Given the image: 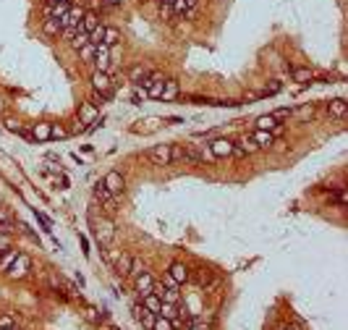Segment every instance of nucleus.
Wrapping results in <instances>:
<instances>
[{
    "mask_svg": "<svg viewBox=\"0 0 348 330\" xmlns=\"http://www.w3.org/2000/svg\"><path fill=\"white\" fill-rule=\"evenodd\" d=\"M29 270H32V257L29 254H24V252H18V257L13 260V265L8 268V278L11 280H21V278H26L29 275Z\"/></svg>",
    "mask_w": 348,
    "mask_h": 330,
    "instance_id": "f257e3e1",
    "label": "nucleus"
},
{
    "mask_svg": "<svg viewBox=\"0 0 348 330\" xmlns=\"http://www.w3.org/2000/svg\"><path fill=\"white\" fill-rule=\"evenodd\" d=\"M102 183H105V189L110 191V194H115V197H121L123 189H126V178H123L118 170H110L107 176L102 178Z\"/></svg>",
    "mask_w": 348,
    "mask_h": 330,
    "instance_id": "f03ea898",
    "label": "nucleus"
},
{
    "mask_svg": "<svg viewBox=\"0 0 348 330\" xmlns=\"http://www.w3.org/2000/svg\"><path fill=\"white\" fill-rule=\"evenodd\" d=\"M147 158H149L154 165H170V144H157V147H152V150L147 152Z\"/></svg>",
    "mask_w": 348,
    "mask_h": 330,
    "instance_id": "7ed1b4c3",
    "label": "nucleus"
},
{
    "mask_svg": "<svg viewBox=\"0 0 348 330\" xmlns=\"http://www.w3.org/2000/svg\"><path fill=\"white\" fill-rule=\"evenodd\" d=\"M92 87L95 92H102V95H110V87H113V79H110L107 71H95L92 73Z\"/></svg>",
    "mask_w": 348,
    "mask_h": 330,
    "instance_id": "20e7f679",
    "label": "nucleus"
},
{
    "mask_svg": "<svg viewBox=\"0 0 348 330\" xmlns=\"http://www.w3.org/2000/svg\"><path fill=\"white\" fill-rule=\"evenodd\" d=\"M95 233H97V241H99V244H110V241H113V236H115V228H113V223H110L107 218H102V220L97 223Z\"/></svg>",
    "mask_w": 348,
    "mask_h": 330,
    "instance_id": "39448f33",
    "label": "nucleus"
},
{
    "mask_svg": "<svg viewBox=\"0 0 348 330\" xmlns=\"http://www.w3.org/2000/svg\"><path fill=\"white\" fill-rule=\"evenodd\" d=\"M92 63H95V71H107V68H110V48H105V45H97Z\"/></svg>",
    "mask_w": 348,
    "mask_h": 330,
    "instance_id": "423d86ee",
    "label": "nucleus"
},
{
    "mask_svg": "<svg viewBox=\"0 0 348 330\" xmlns=\"http://www.w3.org/2000/svg\"><path fill=\"white\" fill-rule=\"evenodd\" d=\"M209 152H212L215 158H231L233 155V142L231 139H215V142H209Z\"/></svg>",
    "mask_w": 348,
    "mask_h": 330,
    "instance_id": "0eeeda50",
    "label": "nucleus"
},
{
    "mask_svg": "<svg viewBox=\"0 0 348 330\" xmlns=\"http://www.w3.org/2000/svg\"><path fill=\"white\" fill-rule=\"evenodd\" d=\"M95 197L102 202V207L107 210V213H113V210H115V194H110V191L105 189V183H102V181H99L97 186H95Z\"/></svg>",
    "mask_w": 348,
    "mask_h": 330,
    "instance_id": "6e6552de",
    "label": "nucleus"
},
{
    "mask_svg": "<svg viewBox=\"0 0 348 330\" xmlns=\"http://www.w3.org/2000/svg\"><path fill=\"white\" fill-rule=\"evenodd\" d=\"M251 142L259 147V150H272V144H275V136L272 131H259V128H254V136H251Z\"/></svg>",
    "mask_w": 348,
    "mask_h": 330,
    "instance_id": "1a4fd4ad",
    "label": "nucleus"
},
{
    "mask_svg": "<svg viewBox=\"0 0 348 330\" xmlns=\"http://www.w3.org/2000/svg\"><path fill=\"white\" fill-rule=\"evenodd\" d=\"M178 95H181L178 81H176V79H165V81H162V95H160V100H165V103H170V100H176Z\"/></svg>",
    "mask_w": 348,
    "mask_h": 330,
    "instance_id": "9d476101",
    "label": "nucleus"
},
{
    "mask_svg": "<svg viewBox=\"0 0 348 330\" xmlns=\"http://www.w3.org/2000/svg\"><path fill=\"white\" fill-rule=\"evenodd\" d=\"M168 275L178 283V286H183V283L189 280V268H186L183 262H173V265H170V270H168Z\"/></svg>",
    "mask_w": 348,
    "mask_h": 330,
    "instance_id": "9b49d317",
    "label": "nucleus"
},
{
    "mask_svg": "<svg viewBox=\"0 0 348 330\" xmlns=\"http://www.w3.org/2000/svg\"><path fill=\"white\" fill-rule=\"evenodd\" d=\"M327 113H330V118H338V121H343V118H346V100H343V97L330 100V103H327Z\"/></svg>",
    "mask_w": 348,
    "mask_h": 330,
    "instance_id": "f8f14e48",
    "label": "nucleus"
},
{
    "mask_svg": "<svg viewBox=\"0 0 348 330\" xmlns=\"http://www.w3.org/2000/svg\"><path fill=\"white\" fill-rule=\"evenodd\" d=\"M160 304H162V299H160L154 291H149V293H144V296H142V307H144L147 312H154V315H157V312H160Z\"/></svg>",
    "mask_w": 348,
    "mask_h": 330,
    "instance_id": "ddd939ff",
    "label": "nucleus"
},
{
    "mask_svg": "<svg viewBox=\"0 0 348 330\" xmlns=\"http://www.w3.org/2000/svg\"><path fill=\"white\" fill-rule=\"evenodd\" d=\"M50 131H52V123H34L32 126V139L50 142Z\"/></svg>",
    "mask_w": 348,
    "mask_h": 330,
    "instance_id": "4468645a",
    "label": "nucleus"
},
{
    "mask_svg": "<svg viewBox=\"0 0 348 330\" xmlns=\"http://www.w3.org/2000/svg\"><path fill=\"white\" fill-rule=\"evenodd\" d=\"M154 288V278L149 273H142V275H136V291H139V296H144V293H149Z\"/></svg>",
    "mask_w": 348,
    "mask_h": 330,
    "instance_id": "2eb2a0df",
    "label": "nucleus"
},
{
    "mask_svg": "<svg viewBox=\"0 0 348 330\" xmlns=\"http://www.w3.org/2000/svg\"><path fill=\"white\" fill-rule=\"evenodd\" d=\"M97 108L92 105V103H84L81 105V110H79V123H95L97 121Z\"/></svg>",
    "mask_w": 348,
    "mask_h": 330,
    "instance_id": "dca6fc26",
    "label": "nucleus"
},
{
    "mask_svg": "<svg viewBox=\"0 0 348 330\" xmlns=\"http://www.w3.org/2000/svg\"><path fill=\"white\" fill-rule=\"evenodd\" d=\"M293 81H298V84H311V81L317 79V73L311 71V68H293Z\"/></svg>",
    "mask_w": 348,
    "mask_h": 330,
    "instance_id": "f3484780",
    "label": "nucleus"
},
{
    "mask_svg": "<svg viewBox=\"0 0 348 330\" xmlns=\"http://www.w3.org/2000/svg\"><path fill=\"white\" fill-rule=\"evenodd\" d=\"M95 26H99V16H97L95 11H87V13H84V18H81V24H79V29L89 34L92 29H95Z\"/></svg>",
    "mask_w": 348,
    "mask_h": 330,
    "instance_id": "a211bd4d",
    "label": "nucleus"
},
{
    "mask_svg": "<svg viewBox=\"0 0 348 330\" xmlns=\"http://www.w3.org/2000/svg\"><path fill=\"white\" fill-rule=\"evenodd\" d=\"M278 123H280V121H278V118H272L270 113H267V115H259V118L254 121V126L259 128V131H272V128L278 126Z\"/></svg>",
    "mask_w": 348,
    "mask_h": 330,
    "instance_id": "6ab92c4d",
    "label": "nucleus"
},
{
    "mask_svg": "<svg viewBox=\"0 0 348 330\" xmlns=\"http://www.w3.org/2000/svg\"><path fill=\"white\" fill-rule=\"evenodd\" d=\"M176 307H178V304H168V301H162L157 315L165 317V320H170V323H176V320H178V309H176Z\"/></svg>",
    "mask_w": 348,
    "mask_h": 330,
    "instance_id": "aec40b11",
    "label": "nucleus"
},
{
    "mask_svg": "<svg viewBox=\"0 0 348 330\" xmlns=\"http://www.w3.org/2000/svg\"><path fill=\"white\" fill-rule=\"evenodd\" d=\"M131 262H134L131 257H128L126 252H121V254H118V260H115L113 265H115V270L121 273V275H128V270H131Z\"/></svg>",
    "mask_w": 348,
    "mask_h": 330,
    "instance_id": "412c9836",
    "label": "nucleus"
},
{
    "mask_svg": "<svg viewBox=\"0 0 348 330\" xmlns=\"http://www.w3.org/2000/svg\"><path fill=\"white\" fill-rule=\"evenodd\" d=\"M16 257H18V252L13 249V246H11V249H5V254L3 257H0V273H8V268H11V265H13V260H16Z\"/></svg>",
    "mask_w": 348,
    "mask_h": 330,
    "instance_id": "4be33fe9",
    "label": "nucleus"
},
{
    "mask_svg": "<svg viewBox=\"0 0 348 330\" xmlns=\"http://www.w3.org/2000/svg\"><path fill=\"white\" fill-rule=\"evenodd\" d=\"M197 3L199 0H176V3H173V13H191Z\"/></svg>",
    "mask_w": 348,
    "mask_h": 330,
    "instance_id": "5701e85b",
    "label": "nucleus"
},
{
    "mask_svg": "<svg viewBox=\"0 0 348 330\" xmlns=\"http://www.w3.org/2000/svg\"><path fill=\"white\" fill-rule=\"evenodd\" d=\"M42 32L48 34V37H58L63 29H60V24H58V18H45V24H42Z\"/></svg>",
    "mask_w": 348,
    "mask_h": 330,
    "instance_id": "b1692460",
    "label": "nucleus"
},
{
    "mask_svg": "<svg viewBox=\"0 0 348 330\" xmlns=\"http://www.w3.org/2000/svg\"><path fill=\"white\" fill-rule=\"evenodd\" d=\"M121 42V34H118V29H113V26H105V40H102V45L105 48H113V45H118Z\"/></svg>",
    "mask_w": 348,
    "mask_h": 330,
    "instance_id": "393cba45",
    "label": "nucleus"
},
{
    "mask_svg": "<svg viewBox=\"0 0 348 330\" xmlns=\"http://www.w3.org/2000/svg\"><path fill=\"white\" fill-rule=\"evenodd\" d=\"M144 76H149V71H147L144 66H134L131 71H128V79H131L134 84H139V81H142Z\"/></svg>",
    "mask_w": 348,
    "mask_h": 330,
    "instance_id": "a878e982",
    "label": "nucleus"
},
{
    "mask_svg": "<svg viewBox=\"0 0 348 330\" xmlns=\"http://www.w3.org/2000/svg\"><path fill=\"white\" fill-rule=\"evenodd\" d=\"M102 40H105V26L99 24V26H95V29L89 32V42L92 45H102Z\"/></svg>",
    "mask_w": 348,
    "mask_h": 330,
    "instance_id": "bb28decb",
    "label": "nucleus"
},
{
    "mask_svg": "<svg viewBox=\"0 0 348 330\" xmlns=\"http://www.w3.org/2000/svg\"><path fill=\"white\" fill-rule=\"evenodd\" d=\"M71 45H73V48H76V50H81V48H84V45H89V34L79 29L76 34H73V40H71Z\"/></svg>",
    "mask_w": 348,
    "mask_h": 330,
    "instance_id": "cd10ccee",
    "label": "nucleus"
},
{
    "mask_svg": "<svg viewBox=\"0 0 348 330\" xmlns=\"http://www.w3.org/2000/svg\"><path fill=\"white\" fill-rule=\"evenodd\" d=\"M95 48H97V45H84V48H81L79 50V55H81V60H84V63H92V58H95Z\"/></svg>",
    "mask_w": 348,
    "mask_h": 330,
    "instance_id": "c85d7f7f",
    "label": "nucleus"
},
{
    "mask_svg": "<svg viewBox=\"0 0 348 330\" xmlns=\"http://www.w3.org/2000/svg\"><path fill=\"white\" fill-rule=\"evenodd\" d=\"M147 126H136V131H154V128H157L160 123H162V118H147V121H144Z\"/></svg>",
    "mask_w": 348,
    "mask_h": 330,
    "instance_id": "c756f323",
    "label": "nucleus"
},
{
    "mask_svg": "<svg viewBox=\"0 0 348 330\" xmlns=\"http://www.w3.org/2000/svg\"><path fill=\"white\" fill-rule=\"evenodd\" d=\"M152 330H176V328H173L170 320H165V317H160V315H157V320H154Z\"/></svg>",
    "mask_w": 348,
    "mask_h": 330,
    "instance_id": "7c9ffc66",
    "label": "nucleus"
},
{
    "mask_svg": "<svg viewBox=\"0 0 348 330\" xmlns=\"http://www.w3.org/2000/svg\"><path fill=\"white\" fill-rule=\"evenodd\" d=\"M291 115H298V118H311L314 115V105H304L298 110H291Z\"/></svg>",
    "mask_w": 348,
    "mask_h": 330,
    "instance_id": "2f4dec72",
    "label": "nucleus"
},
{
    "mask_svg": "<svg viewBox=\"0 0 348 330\" xmlns=\"http://www.w3.org/2000/svg\"><path fill=\"white\" fill-rule=\"evenodd\" d=\"M68 136V131L63 126H58V123H52V131H50V139H66Z\"/></svg>",
    "mask_w": 348,
    "mask_h": 330,
    "instance_id": "473e14b6",
    "label": "nucleus"
},
{
    "mask_svg": "<svg viewBox=\"0 0 348 330\" xmlns=\"http://www.w3.org/2000/svg\"><path fill=\"white\" fill-rule=\"evenodd\" d=\"M183 158H186V150H183V147H170V163L183 160Z\"/></svg>",
    "mask_w": 348,
    "mask_h": 330,
    "instance_id": "72a5a7b5",
    "label": "nucleus"
},
{
    "mask_svg": "<svg viewBox=\"0 0 348 330\" xmlns=\"http://www.w3.org/2000/svg\"><path fill=\"white\" fill-rule=\"evenodd\" d=\"M11 241H13L11 233H3V231H0V254H3L5 249H11Z\"/></svg>",
    "mask_w": 348,
    "mask_h": 330,
    "instance_id": "f704fd0d",
    "label": "nucleus"
},
{
    "mask_svg": "<svg viewBox=\"0 0 348 330\" xmlns=\"http://www.w3.org/2000/svg\"><path fill=\"white\" fill-rule=\"evenodd\" d=\"M16 325V315H0V328H13Z\"/></svg>",
    "mask_w": 348,
    "mask_h": 330,
    "instance_id": "c9c22d12",
    "label": "nucleus"
},
{
    "mask_svg": "<svg viewBox=\"0 0 348 330\" xmlns=\"http://www.w3.org/2000/svg\"><path fill=\"white\" fill-rule=\"evenodd\" d=\"M142 273H147V270H144V265L134 260V262H131V270H128V275H134V278H136V275H142Z\"/></svg>",
    "mask_w": 348,
    "mask_h": 330,
    "instance_id": "e433bc0d",
    "label": "nucleus"
},
{
    "mask_svg": "<svg viewBox=\"0 0 348 330\" xmlns=\"http://www.w3.org/2000/svg\"><path fill=\"white\" fill-rule=\"evenodd\" d=\"M272 118H278V121H283V118H288L291 115V108H280V110H275V113H270Z\"/></svg>",
    "mask_w": 348,
    "mask_h": 330,
    "instance_id": "4c0bfd02",
    "label": "nucleus"
},
{
    "mask_svg": "<svg viewBox=\"0 0 348 330\" xmlns=\"http://www.w3.org/2000/svg\"><path fill=\"white\" fill-rule=\"evenodd\" d=\"M0 225H11L13 228V220H11V215H8L3 207H0Z\"/></svg>",
    "mask_w": 348,
    "mask_h": 330,
    "instance_id": "58836bf2",
    "label": "nucleus"
},
{
    "mask_svg": "<svg viewBox=\"0 0 348 330\" xmlns=\"http://www.w3.org/2000/svg\"><path fill=\"white\" fill-rule=\"evenodd\" d=\"M102 3H105V5H121L123 0H102Z\"/></svg>",
    "mask_w": 348,
    "mask_h": 330,
    "instance_id": "ea45409f",
    "label": "nucleus"
},
{
    "mask_svg": "<svg viewBox=\"0 0 348 330\" xmlns=\"http://www.w3.org/2000/svg\"><path fill=\"white\" fill-rule=\"evenodd\" d=\"M173 3H176V0H162V5H170V8H173Z\"/></svg>",
    "mask_w": 348,
    "mask_h": 330,
    "instance_id": "a19ab883",
    "label": "nucleus"
},
{
    "mask_svg": "<svg viewBox=\"0 0 348 330\" xmlns=\"http://www.w3.org/2000/svg\"><path fill=\"white\" fill-rule=\"evenodd\" d=\"M0 330H13V328H0Z\"/></svg>",
    "mask_w": 348,
    "mask_h": 330,
    "instance_id": "79ce46f5",
    "label": "nucleus"
},
{
    "mask_svg": "<svg viewBox=\"0 0 348 330\" xmlns=\"http://www.w3.org/2000/svg\"><path fill=\"white\" fill-rule=\"evenodd\" d=\"M0 113H3V103H0Z\"/></svg>",
    "mask_w": 348,
    "mask_h": 330,
    "instance_id": "37998d69",
    "label": "nucleus"
},
{
    "mask_svg": "<svg viewBox=\"0 0 348 330\" xmlns=\"http://www.w3.org/2000/svg\"><path fill=\"white\" fill-rule=\"evenodd\" d=\"M286 330H291V328H286Z\"/></svg>",
    "mask_w": 348,
    "mask_h": 330,
    "instance_id": "c03bdc74",
    "label": "nucleus"
},
{
    "mask_svg": "<svg viewBox=\"0 0 348 330\" xmlns=\"http://www.w3.org/2000/svg\"><path fill=\"white\" fill-rule=\"evenodd\" d=\"M13 330H16V328H13Z\"/></svg>",
    "mask_w": 348,
    "mask_h": 330,
    "instance_id": "a18cd8bd",
    "label": "nucleus"
}]
</instances>
